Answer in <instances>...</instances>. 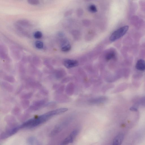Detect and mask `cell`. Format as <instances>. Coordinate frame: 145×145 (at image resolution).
I'll return each instance as SVG.
<instances>
[{"instance_id": "obj_1", "label": "cell", "mask_w": 145, "mask_h": 145, "mask_svg": "<svg viewBox=\"0 0 145 145\" xmlns=\"http://www.w3.org/2000/svg\"><path fill=\"white\" fill-rule=\"evenodd\" d=\"M55 116L53 110L26 121L20 125V128H31L37 127L46 122Z\"/></svg>"}, {"instance_id": "obj_2", "label": "cell", "mask_w": 145, "mask_h": 145, "mask_svg": "<svg viewBox=\"0 0 145 145\" xmlns=\"http://www.w3.org/2000/svg\"><path fill=\"white\" fill-rule=\"evenodd\" d=\"M128 28V26H125L115 30L111 35L109 38L111 42H114L120 39L126 33Z\"/></svg>"}, {"instance_id": "obj_3", "label": "cell", "mask_w": 145, "mask_h": 145, "mask_svg": "<svg viewBox=\"0 0 145 145\" xmlns=\"http://www.w3.org/2000/svg\"><path fill=\"white\" fill-rule=\"evenodd\" d=\"M20 129L19 126L12 127L8 129L3 132L1 135V139L4 140L14 135Z\"/></svg>"}, {"instance_id": "obj_4", "label": "cell", "mask_w": 145, "mask_h": 145, "mask_svg": "<svg viewBox=\"0 0 145 145\" xmlns=\"http://www.w3.org/2000/svg\"><path fill=\"white\" fill-rule=\"evenodd\" d=\"M42 86L41 83L33 78H29L26 79V87L27 88L39 89L41 88Z\"/></svg>"}, {"instance_id": "obj_5", "label": "cell", "mask_w": 145, "mask_h": 145, "mask_svg": "<svg viewBox=\"0 0 145 145\" xmlns=\"http://www.w3.org/2000/svg\"><path fill=\"white\" fill-rule=\"evenodd\" d=\"M79 132L78 130H74L70 135L62 141L61 145H67L70 143H72L78 134Z\"/></svg>"}, {"instance_id": "obj_6", "label": "cell", "mask_w": 145, "mask_h": 145, "mask_svg": "<svg viewBox=\"0 0 145 145\" xmlns=\"http://www.w3.org/2000/svg\"><path fill=\"white\" fill-rule=\"evenodd\" d=\"M63 64L66 68L70 69L77 66L78 62L76 60L65 59L64 60Z\"/></svg>"}, {"instance_id": "obj_7", "label": "cell", "mask_w": 145, "mask_h": 145, "mask_svg": "<svg viewBox=\"0 0 145 145\" xmlns=\"http://www.w3.org/2000/svg\"><path fill=\"white\" fill-rule=\"evenodd\" d=\"M124 138V134L122 133H119L114 138L112 145H121Z\"/></svg>"}, {"instance_id": "obj_8", "label": "cell", "mask_w": 145, "mask_h": 145, "mask_svg": "<svg viewBox=\"0 0 145 145\" xmlns=\"http://www.w3.org/2000/svg\"><path fill=\"white\" fill-rule=\"evenodd\" d=\"M71 46L68 40L66 39H64L61 43V49L63 52H67L70 50Z\"/></svg>"}, {"instance_id": "obj_9", "label": "cell", "mask_w": 145, "mask_h": 145, "mask_svg": "<svg viewBox=\"0 0 145 145\" xmlns=\"http://www.w3.org/2000/svg\"><path fill=\"white\" fill-rule=\"evenodd\" d=\"M1 85L3 88L7 91L9 92V93H12L14 91V87L8 82H1Z\"/></svg>"}, {"instance_id": "obj_10", "label": "cell", "mask_w": 145, "mask_h": 145, "mask_svg": "<svg viewBox=\"0 0 145 145\" xmlns=\"http://www.w3.org/2000/svg\"><path fill=\"white\" fill-rule=\"evenodd\" d=\"M47 99L35 101L33 102V105L37 107L40 109L42 107L45 106L47 103Z\"/></svg>"}, {"instance_id": "obj_11", "label": "cell", "mask_w": 145, "mask_h": 145, "mask_svg": "<svg viewBox=\"0 0 145 145\" xmlns=\"http://www.w3.org/2000/svg\"><path fill=\"white\" fill-rule=\"evenodd\" d=\"M136 68L140 71H144L145 70V61L142 59L139 60L136 63Z\"/></svg>"}, {"instance_id": "obj_12", "label": "cell", "mask_w": 145, "mask_h": 145, "mask_svg": "<svg viewBox=\"0 0 145 145\" xmlns=\"http://www.w3.org/2000/svg\"><path fill=\"white\" fill-rule=\"evenodd\" d=\"M27 143L29 145H41L38 140L33 137H30L28 138Z\"/></svg>"}, {"instance_id": "obj_13", "label": "cell", "mask_w": 145, "mask_h": 145, "mask_svg": "<svg viewBox=\"0 0 145 145\" xmlns=\"http://www.w3.org/2000/svg\"><path fill=\"white\" fill-rule=\"evenodd\" d=\"M3 79L6 81L10 83H14L15 81V79L12 76L4 74H2Z\"/></svg>"}, {"instance_id": "obj_14", "label": "cell", "mask_w": 145, "mask_h": 145, "mask_svg": "<svg viewBox=\"0 0 145 145\" xmlns=\"http://www.w3.org/2000/svg\"><path fill=\"white\" fill-rule=\"evenodd\" d=\"M33 95V93L32 92L23 94L20 96V98L23 99L28 100L32 97Z\"/></svg>"}, {"instance_id": "obj_15", "label": "cell", "mask_w": 145, "mask_h": 145, "mask_svg": "<svg viewBox=\"0 0 145 145\" xmlns=\"http://www.w3.org/2000/svg\"><path fill=\"white\" fill-rule=\"evenodd\" d=\"M54 73L56 77L59 78L62 77L64 75V71L61 70H58L54 71Z\"/></svg>"}, {"instance_id": "obj_16", "label": "cell", "mask_w": 145, "mask_h": 145, "mask_svg": "<svg viewBox=\"0 0 145 145\" xmlns=\"http://www.w3.org/2000/svg\"><path fill=\"white\" fill-rule=\"evenodd\" d=\"M116 53L114 51H111L109 52L106 55V59L107 61H109L115 58L116 56Z\"/></svg>"}, {"instance_id": "obj_17", "label": "cell", "mask_w": 145, "mask_h": 145, "mask_svg": "<svg viewBox=\"0 0 145 145\" xmlns=\"http://www.w3.org/2000/svg\"><path fill=\"white\" fill-rule=\"evenodd\" d=\"M21 105L23 109H26L29 107L30 105V102L28 100L23 99L21 102Z\"/></svg>"}, {"instance_id": "obj_18", "label": "cell", "mask_w": 145, "mask_h": 145, "mask_svg": "<svg viewBox=\"0 0 145 145\" xmlns=\"http://www.w3.org/2000/svg\"><path fill=\"white\" fill-rule=\"evenodd\" d=\"M106 98L104 97H101L98 98H96L94 99H93V100L90 101V102L91 103H102L106 100Z\"/></svg>"}, {"instance_id": "obj_19", "label": "cell", "mask_w": 145, "mask_h": 145, "mask_svg": "<svg viewBox=\"0 0 145 145\" xmlns=\"http://www.w3.org/2000/svg\"><path fill=\"white\" fill-rule=\"evenodd\" d=\"M35 45L36 47L38 49H42L44 47V44L43 42L38 41L35 42Z\"/></svg>"}, {"instance_id": "obj_20", "label": "cell", "mask_w": 145, "mask_h": 145, "mask_svg": "<svg viewBox=\"0 0 145 145\" xmlns=\"http://www.w3.org/2000/svg\"><path fill=\"white\" fill-rule=\"evenodd\" d=\"M33 36L35 38L39 39L42 38L43 36V34L41 32L37 31L33 33Z\"/></svg>"}, {"instance_id": "obj_21", "label": "cell", "mask_w": 145, "mask_h": 145, "mask_svg": "<svg viewBox=\"0 0 145 145\" xmlns=\"http://www.w3.org/2000/svg\"><path fill=\"white\" fill-rule=\"evenodd\" d=\"M89 9L91 12L93 13H96L97 11L96 7L94 5H91L89 6Z\"/></svg>"}, {"instance_id": "obj_22", "label": "cell", "mask_w": 145, "mask_h": 145, "mask_svg": "<svg viewBox=\"0 0 145 145\" xmlns=\"http://www.w3.org/2000/svg\"><path fill=\"white\" fill-rule=\"evenodd\" d=\"M33 64L36 66H39L41 64V61L40 59L36 58H33Z\"/></svg>"}, {"instance_id": "obj_23", "label": "cell", "mask_w": 145, "mask_h": 145, "mask_svg": "<svg viewBox=\"0 0 145 145\" xmlns=\"http://www.w3.org/2000/svg\"><path fill=\"white\" fill-rule=\"evenodd\" d=\"M20 108L18 106H15L13 109L12 112L15 115L18 114L20 112Z\"/></svg>"}, {"instance_id": "obj_24", "label": "cell", "mask_w": 145, "mask_h": 145, "mask_svg": "<svg viewBox=\"0 0 145 145\" xmlns=\"http://www.w3.org/2000/svg\"><path fill=\"white\" fill-rule=\"evenodd\" d=\"M28 2L29 4L32 5H37L40 3L39 1L37 0H29Z\"/></svg>"}, {"instance_id": "obj_25", "label": "cell", "mask_w": 145, "mask_h": 145, "mask_svg": "<svg viewBox=\"0 0 145 145\" xmlns=\"http://www.w3.org/2000/svg\"><path fill=\"white\" fill-rule=\"evenodd\" d=\"M40 93L41 94L45 96L48 95L49 92L46 89L43 88L41 89L40 91Z\"/></svg>"}, {"instance_id": "obj_26", "label": "cell", "mask_w": 145, "mask_h": 145, "mask_svg": "<svg viewBox=\"0 0 145 145\" xmlns=\"http://www.w3.org/2000/svg\"><path fill=\"white\" fill-rule=\"evenodd\" d=\"M40 108L37 107L34 105H32L29 108V110L32 111H36L38 110Z\"/></svg>"}, {"instance_id": "obj_27", "label": "cell", "mask_w": 145, "mask_h": 145, "mask_svg": "<svg viewBox=\"0 0 145 145\" xmlns=\"http://www.w3.org/2000/svg\"><path fill=\"white\" fill-rule=\"evenodd\" d=\"M139 103L143 106H145V97L142 98L140 99Z\"/></svg>"}, {"instance_id": "obj_28", "label": "cell", "mask_w": 145, "mask_h": 145, "mask_svg": "<svg viewBox=\"0 0 145 145\" xmlns=\"http://www.w3.org/2000/svg\"><path fill=\"white\" fill-rule=\"evenodd\" d=\"M58 87V85L57 84H55L52 87V89H53V90H55V89H56Z\"/></svg>"}, {"instance_id": "obj_29", "label": "cell", "mask_w": 145, "mask_h": 145, "mask_svg": "<svg viewBox=\"0 0 145 145\" xmlns=\"http://www.w3.org/2000/svg\"><path fill=\"white\" fill-rule=\"evenodd\" d=\"M130 110L131 111H136L137 110V109L135 108H131Z\"/></svg>"}]
</instances>
